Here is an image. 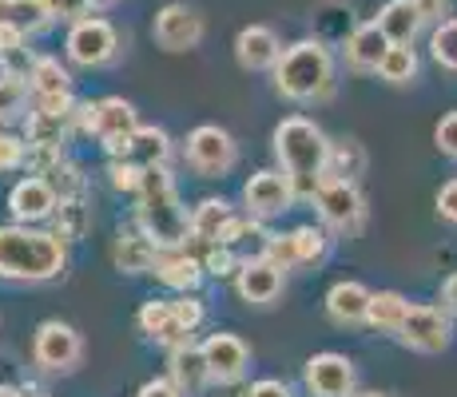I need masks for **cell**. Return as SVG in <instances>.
I'll return each mask as SVG.
<instances>
[{
    "label": "cell",
    "instance_id": "28",
    "mask_svg": "<svg viewBox=\"0 0 457 397\" xmlns=\"http://www.w3.org/2000/svg\"><path fill=\"white\" fill-rule=\"evenodd\" d=\"M406 314H410L406 294H398V290H378L370 302V314H366V326H374V330H382V334H398Z\"/></svg>",
    "mask_w": 457,
    "mask_h": 397
},
{
    "label": "cell",
    "instance_id": "10",
    "mask_svg": "<svg viewBox=\"0 0 457 397\" xmlns=\"http://www.w3.org/2000/svg\"><path fill=\"white\" fill-rule=\"evenodd\" d=\"M450 334H453L450 314H442L437 306H410L398 338H402V346L418 350V354H442L450 346Z\"/></svg>",
    "mask_w": 457,
    "mask_h": 397
},
{
    "label": "cell",
    "instance_id": "17",
    "mask_svg": "<svg viewBox=\"0 0 457 397\" xmlns=\"http://www.w3.org/2000/svg\"><path fill=\"white\" fill-rule=\"evenodd\" d=\"M283 275H287L283 267H275L270 259H262V254H259V259L243 262V270L235 275V286H239L243 302L267 306V302H275V298L283 294Z\"/></svg>",
    "mask_w": 457,
    "mask_h": 397
},
{
    "label": "cell",
    "instance_id": "16",
    "mask_svg": "<svg viewBox=\"0 0 457 397\" xmlns=\"http://www.w3.org/2000/svg\"><path fill=\"white\" fill-rule=\"evenodd\" d=\"M112 159H124V163L139 167V171H152V167H167V155H171V139H167L163 128H136L120 147L108 152Z\"/></svg>",
    "mask_w": 457,
    "mask_h": 397
},
{
    "label": "cell",
    "instance_id": "9",
    "mask_svg": "<svg viewBox=\"0 0 457 397\" xmlns=\"http://www.w3.org/2000/svg\"><path fill=\"white\" fill-rule=\"evenodd\" d=\"M116 52H120V37H116V29H112V21H104V16L76 21L72 32H68V60L80 68L108 64Z\"/></svg>",
    "mask_w": 457,
    "mask_h": 397
},
{
    "label": "cell",
    "instance_id": "13",
    "mask_svg": "<svg viewBox=\"0 0 457 397\" xmlns=\"http://www.w3.org/2000/svg\"><path fill=\"white\" fill-rule=\"evenodd\" d=\"M56 207H60V195L44 175H29V179H21L8 191V211H12V219L24 227H37L44 219H52Z\"/></svg>",
    "mask_w": 457,
    "mask_h": 397
},
{
    "label": "cell",
    "instance_id": "21",
    "mask_svg": "<svg viewBox=\"0 0 457 397\" xmlns=\"http://www.w3.org/2000/svg\"><path fill=\"white\" fill-rule=\"evenodd\" d=\"M370 302H374V294L354 278L334 282L327 290V314H330V322H338V326H362L366 314H370Z\"/></svg>",
    "mask_w": 457,
    "mask_h": 397
},
{
    "label": "cell",
    "instance_id": "25",
    "mask_svg": "<svg viewBox=\"0 0 457 397\" xmlns=\"http://www.w3.org/2000/svg\"><path fill=\"white\" fill-rule=\"evenodd\" d=\"M421 12L414 0H386L382 12H378V29L386 32L390 44H414V37L421 32Z\"/></svg>",
    "mask_w": 457,
    "mask_h": 397
},
{
    "label": "cell",
    "instance_id": "4",
    "mask_svg": "<svg viewBox=\"0 0 457 397\" xmlns=\"http://www.w3.org/2000/svg\"><path fill=\"white\" fill-rule=\"evenodd\" d=\"M275 87L283 100L306 103V100H327L334 92V60L322 40H298L283 52L275 64Z\"/></svg>",
    "mask_w": 457,
    "mask_h": 397
},
{
    "label": "cell",
    "instance_id": "45",
    "mask_svg": "<svg viewBox=\"0 0 457 397\" xmlns=\"http://www.w3.org/2000/svg\"><path fill=\"white\" fill-rule=\"evenodd\" d=\"M437 215L457 227V179H450L442 191H437Z\"/></svg>",
    "mask_w": 457,
    "mask_h": 397
},
{
    "label": "cell",
    "instance_id": "8",
    "mask_svg": "<svg viewBox=\"0 0 457 397\" xmlns=\"http://www.w3.org/2000/svg\"><path fill=\"white\" fill-rule=\"evenodd\" d=\"M80 354H84V338L68 322H56V318H52V322L37 326L32 358H37L40 369H48V374H68V369H76Z\"/></svg>",
    "mask_w": 457,
    "mask_h": 397
},
{
    "label": "cell",
    "instance_id": "1",
    "mask_svg": "<svg viewBox=\"0 0 457 397\" xmlns=\"http://www.w3.org/2000/svg\"><path fill=\"white\" fill-rule=\"evenodd\" d=\"M68 267V246L60 235L37 227H0V278L12 282H52Z\"/></svg>",
    "mask_w": 457,
    "mask_h": 397
},
{
    "label": "cell",
    "instance_id": "15",
    "mask_svg": "<svg viewBox=\"0 0 457 397\" xmlns=\"http://www.w3.org/2000/svg\"><path fill=\"white\" fill-rule=\"evenodd\" d=\"M204 358L211 366V377H215L219 385H231V382H243V374H247L251 366V350L247 342L239 338V334H211L204 342Z\"/></svg>",
    "mask_w": 457,
    "mask_h": 397
},
{
    "label": "cell",
    "instance_id": "43",
    "mask_svg": "<svg viewBox=\"0 0 457 397\" xmlns=\"http://www.w3.org/2000/svg\"><path fill=\"white\" fill-rule=\"evenodd\" d=\"M24 159H29V147H24V139H16L12 131L0 128V171H16Z\"/></svg>",
    "mask_w": 457,
    "mask_h": 397
},
{
    "label": "cell",
    "instance_id": "18",
    "mask_svg": "<svg viewBox=\"0 0 457 397\" xmlns=\"http://www.w3.org/2000/svg\"><path fill=\"white\" fill-rule=\"evenodd\" d=\"M235 60H239L247 72H267V68H275L278 60H283V44H278L275 29H267V24L243 29L239 37H235Z\"/></svg>",
    "mask_w": 457,
    "mask_h": 397
},
{
    "label": "cell",
    "instance_id": "39",
    "mask_svg": "<svg viewBox=\"0 0 457 397\" xmlns=\"http://www.w3.org/2000/svg\"><path fill=\"white\" fill-rule=\"evenodd\" d=\"M52 187H56V195L60 199H80V187H84V179H80V171H76L72 163H68V159H60L56 167H52Z\"/></svg>",
    "mask_w": 457,
    "mask_h": 397
},
{
    "label": "cell",
    "instance_id": "50",
    "mask_svg": "<svg viewBox=\"0 0 457 397\" xmlns=\"http://www.w3.org/2000/svg\"><path fill=\"white\" fill-rule=\"evenodd\" d=\"M442 302H445V310L457 314V275L453 278H445V286H442Z\"/></svg>",
    "mask_w": 457,
    "mask_h": 397
},
{
    "label": "cell",
    "instance_id": "5",
    "mask_svg": "<svg viewBox=\"0 0 457 397\" xmlns=\"http://www.w3.org/2000/svg\"><path fill=\"white\" fill-rule=\"evenodd\" d=\"M314 207H319L322 223L330 227V231L338 235H358L366 223V199L362 191L354 187L350 179H338V175H327V179L319 183V191H314Z\"/></svg>",
    "mask_w": 457,
    "mask_h": 397
},
{
    "label": "cell",
    "instance_id": "37",
    "mask_svg": "<svg viewBox=\"0 0 457 397\" xmlns=\"http://www.w3.org/2000/svg\"><path fill=\"white\" fill-rule=\"evenodd\" d=\"M48 4V12H52V21H87L92 12H100V8H108L112 0H44Z\"/></svg>",
    "mask_w": 457,
    "mask_h": 397
},
{
    "label": "cell",
    "instance_id": "19",
    "mask_svg": "<svg viewBox=\"0 0 457 397\" xmlns=\"http://www.w3.org/2000/svg\"><path fill=\"white\" fill-rule=\"evenodd\" d=\"M160 254H163L160 243H155V238H147L144 231H136V227L120 231L116 243H112V262H116L124 275H144V270H155Z\"/></svg>",
    "mask_w": 457,
    "mask_h": 397
},
{
    "label": "cell",
    "instance_id": "48",
    "mask_svg": "<svg viewBox=\"0 0 457 397\" xmlns=\"http://www.w3.org/2000/svg\"><path fill=\"white\" fill-rule=\"evenodd\" d=\"M414 4H418L421 21H437V24H442V16H445V4H450V0H414Z\"/></svg>",
    "mask_w": 457,
    "mask_h": 397
},
{
    "label": "cell",
    "instance_id": "49",
    "mask_svg": "<svg viewBox=\"0 0 457 397\" xmlns=\"http://www.w3.org/2000/svg\"><path fill=\"white\" fill-rule=\"evenodd\" d=\"M24 32H16V29H0V56H4V52H12V48H24Z\"/></svg>",
    "mask_w": 457,
    "mask_h": 397
},
{
    "label": "cell",
    "instance_id": "7",
    "mask_svg": "<svg viewBox=\"0 0 457 397\" xmlns=\"http://www.w3.org/2000/svg\"><path fill=\"white\" fill-rule=\"evenodd\" d=\"M183 155H187V163L195 167L204 179H219V175H227L235 167V159H239V147H235L231 131L215 128V123H204V128H195L187 136V147H183Z\"/></svg>",
    "mask_w": 457,
    "mask_h": 397
},
{
    "label": "cell",
    "instance_id": "30",
    "mask_svg": "<svg viewBox=\"0 0 457 397\" xmlns=\"http://www.w3.org/2000/svg\"><path fill=\"white\" fill-rule=\"evenodd\" d=\"M327 175H338V179L358 183V175H366V147L358 139H342V144H330V167Z\"/></svg>",
    "mask_w": 457,
    "mask_h": 397
},
{
    "label": "cell",
    "instance_id": "52",
    "mask_svg": "<svg viewBox=\"0 0 457 397\" xmlns=\"http://www.w3.org/2000/svg\"><path fill=\"white\" fill-rule=\"evenodd\" d=\"M0 397H29V393L16 390V385H0Z\"/></svg>",
    "mask_w": 457,
    "mask_h": 397
},
{
    "label": "cell",
    "instance_id": "12",
    "mask_svg": "<svg viewBox=\"0 0 457 397\" xmlns=\"http://www.w3.org/2000/svg\"><path fill=\"white\" fill-rule=\"evenodd\" d=\"M311 397H354V361L346 354H314L303 369Z\"/></svg>",
    "mask_w": 457,
    "mask_h": 397
},
{
    "label": "cell",
    "instance_id": "41",
    "mask_svg": "<svg viewBox=\"0 0 457 397\" xmlns=\"http://www.w3.org/2000/svg\"><path fill=\"white\" fill-rule=\"evenodd\" d=\"M108 175H112V187L128 191V195H139V187H144V171H139V167H131V163H124V159H112Z\"/></svg>",
    "mask_w": 457,
    "mask_h": 397
},
{
    "label": "cell",
    "instance_id": "33",
    "mask_svg": "<svg viewBox=\"0 0 457 397\" xmlns=\"http://www.w3.org/2000/svg\"><path fill=\"white\" fill-rule=\"evenodd\" d=\"M29 87L32 95H56V92H68V72L60 60L52 56H37V64H32L29 72Z\"/></svg>",
    "mask_w": 457,
    "mask_h": 397
},
{
    "label": "cell",
    "instance_id": "38",
    "mask_svg": "<svg viewBox=\"0 0 457 397\" xmlns=\"http://www.w3.org/2000/svg\"><path fill=\"white\" fill-rule=\"evenodd\" d=\"M204 270H207L211 278H231V275H239V270H243V262L235 259L231 246L211 243V251L204 254Z\"/></svg>",
    "mask_w": 457,
    "mask_h": 397
},
{
    "label": "cell",
    "instance_id": "22",
    "mask_svg": "<svg viewBox=\"0 0 457 397\" xmlns=\"http://www.w3.org/2000/svg\"><path fill=\"white\" fill-rule=\"evenodd\" d=\"M167 377H171L183 393H199V390H207V382H215L207 358H204V346H195V342H187V346H179V350H167Z\"/></svg>",
    "mask_w": 457,
    "mask_h": 397
},
{
    "label": "cell",
    "instance_id": "31",
    "mask_svg": "<svg viewBox=\"0 0 457 397\" xmlns=\"http://www.w3.org/2000/svg\"><path fill=\"white\" fill-rule=\"evenodd\" d=\"M378 76L386 79V84H414L418 76V52L410 48V44H390V52H386V60L378 64Z\"/></svg>",
    "mask_w": 457,
    "mask_h": 397
},
{
    "label": "cell",
    "instance_id": "23",
    "mask_svg": "<svg viewBox=\"0 0 457 397\" xmlns=\"http://www.w3.org/2000/svg\"><path fill=\"white\" fill-rule=\"evenodd\" d=\"M386 52H390V40H386V32L378 29V21L358 24V29L346 37V64L354 68V72H378Z\"/></svg>",
    "mask_w": 457,
    "mask_h": 397
},
{
    "label": "cell",
    "instance_id": "44",
    "mask_svg": "<svg viewBox=\"0 0 457 397\" xmlns=\"http://www.w3.org/2000/svg\"><path fill=\"white\" fill-rule=\"evenodd\" d=\"M434 144L442 155L457 159V112H450V116H442V123L434 128Z\"/></svg>",
    "mask_w": 457,
    "mask_h": 397
},
{
    "label": "cell",
    "instance_id": "3",
    "mask_svg": "<svg viewBox=\"0 0 457 397\" xmlns=\"http://www.w3.org/2000/svg\"><path fill=\"white\" fill-rule=\"evenodd\" d=\"M136 199H139V207H136L139 231H144L147 238H155L160 251H179V246H187L191 215H187V207L179 203V191H175L167 167H152V171H144V187H139Z\"/></svg>",
    "mask_w": 457,
    "mask_h": 397
},
{
    "label": "cell",
    "instance_id": "11",
    "mask_svg": "<svg viewBox=\"0 0 457 397\" xmlns=\"http://www.w3.org/2000/svg\"><path fill=\"white\" fill-rule=\"evenodd\" d=\"M295 183L283 171H254L243 187V203H247L251 219H275L295 207Z\"/></svg>",
    "mask_w": 457,
    "mask_h": 397
},
{
    "label": "cell",
    "instance_id": "32",
    "mask_svg": "<svg viewBox=\"0 0 457 397\" xmlns=\"http://www.w3.org/2000/svg\"><path fill=\"white\" fill-rule=\"evenodd\" d=\"M29 92L32 87L24 84V76H8L0 72V128L4 123H16L29 108Z\"/></svg>",
    "mask_w": 457,
    "mask_h": 397
},
{
    "label": "cell",
    "instance_id": "20",
    "mask_svg": "<svg viewBox=\"0 0 457 397\" xmlns=\"http://www.w3.org/2000/svg\"><path fill=\"white\" fill-rule=\"evenodd\" d=\"M139 330H144L147 338H155L160 346H167V350H179V346L191 342V330L179 326L171 302H163V298H152V302L139 306Z\"/></svg>",
    "mask_w": 457,
    "mask_h": 397
},
{
    "label": "cell",
    "instance_id": "40",
    "mask_svg": "<svg viewBox=\"0 0 457 397\" xmlns=\"http://www.w3.org/2000/svg\"><path fill=\"white\" fill-rule=\"evenodd\" d=\"M262 259H270L275 267H283V270L298 267V246H295V235H270V243H267V251H262Z\"/></svg>",
    "mask_w": 457,
    "mask_h": 397
},
{
    "label": "cell",
    "instance_id": "42",
    "mask_svg": "<svg viewBox=\"0 0 457 397\" xmlns=\"http://www.w3.org/2000/svg\"><path fill=\"white\" fill-rule=\"evenodd\" d=\"M171 310H175V318H179V326H187L191 334L204 326V318H207V310H204V302H199L195 294H179L171 302Z\"/></svg>",
    "mask_w": 457,
    "mask_h": 397
},
{
    "label": "cell",
    "instance_id": "47",
    "mask_svg": "<svg viewBox=\"0 0 457 397\" xmlns=\"http://www.w3.org/2000/svg\"><path fill=\"white\" fill-rule=\"evenodd\" d=\"M251 397H291V390H287V382H278V377H262V382L251 385Z\"/></svg>",
    "mask_w": 457,
    "mask_h": 397
},
{
    "label": "cell",
    "instance_id": "51",
    "mask_svg": "<svg viewBox=\"0 0 457 397\" xmlns=\"http://www.w3.org/2000/svg\"><path fill=\"white\" fill-rule=\"evenodd\" d=\"M223 397H251V385H243V382H231L227 385V393Z\"/></svg>",
    "mask_w": 457,
    "mask_h": 397
},
{
    "label": "cell",
    "instance_id": "35",
    "mask_svg": "<svg viewBox=\"0 0 457 397\" xmlns=\"http://www.w3.org/2000/svg\"><path fill=\"white\" fill-rule=\"evenodd\" d=\"M295 235V246H298V267H314V262L327 259L330 251V235L322 227H298Z\"/></svg>",
    "mask_w": 457,
    "mask_h": 397
},
{
    "label": "cell",
    "instance_id": "26",
    "mask_svg": "<svg viewBox=\"0 0 457 397\" xmlns=\"http://www.w3.org/2000/svg\"><path fill=\"white\" fill-rule=\"evenodd\" d=\"M52 24V12L44 0H0V29H16L24 37L44 32Z\"/></svg>",
    "mask_w": 457,
    "mask_h": 397
},
{
    "label": "cell",
    "instance_id": "34",
    "mask_svg": "<svg viewBox=\"0 0 457 397\" xmlns=\"http://www.w3.org/2000/svg\"><path fill=\"white\" fill-rule=\"evenodd\" d=\"M56 231L52 235H60L64 243H72V238H84L87 231V207L80 199H60V207H56Z\"/></svg>",
    "mask_w": 457,
    "mask_h": 397
},
{
    "label": "cell",
    "instance_id": "29",
    "mask_svg": "<svg viewBox=\"0 0 457 397\" xmlns=\"http://www.w3.org/2000/svg\"><path fill=\"white\" fill-rule=\"evenodd\" d=\"M76 116H52V112H29V147H60L64 131L72 128Z\"/></svg>",
    "mask_w": 457,
    "mask_h": 397
},
{
    "label": "cell",
    "instance_id": "14",
    "mask_svg": "<svg viewBox=\"0 0 457 397\" xmlns=\"http://www.w3.org/2000/svg\"><path fill=\"white\" fill-rule=\"evenodd\" d=\"M204 40V21L187 4H163L155 12V44L163 52H187Z\"/></svg>",
    "mask_w": 457,
    "mask_h": 397
},
{
    "label": "cell",
    "instance_id": "6",
    "mask_svg": "<svg viewBox=\"0 0 457 397\" xmlns=\"http://www.w3.org/2000/svg\"><path fill=\"white\" fill-rule=\"evenodd\" d=\"M76 123H80L84 131H92V136L112 152V147H120L131 131L139 128V116H136V108H131L128 100L108 95V100L80 103V108H76Z\"/></svg>",
    "mask_w": 457,
    "mask_h": 397
},
{
    "label": "cell",
    "instance_id": "24",
    "mask_svg": "<svg viewBox=\"0 0 457 397\" xmlns=\"http://www.w3.org/2000/svg\"><path fill=\"white\" fill-rule=\"evenodd\" d=\"M204 259H195V254H187L179 246V251H163L160 262H155V278L163 282V286L179 290V294H191V290L204 282Z\"/></svg>",
    "mask_w": 457,
    "mask_h": 397
},
{
    "label": "cell",
    "instance_id": "2",
    "mask_svg": "<svg viewBox=\"0 0 457 397\" xmlns=\"http://www.w3.org/2000/svg\"><path fill=\"white\" fill-rule=\"evenodd\" d=\"M275 155L283 175L295 183V195L314 199V191L327 179V167H330V139L322 136L319 123L303 116L283 120L275 128Z\"/></svg>",
    "mask_w": 457,
    "mask_h": 397
},
{
    "label": "cell",
    "instance_id": "46",
    "mask_svg": "<svg viewBox=\"0 0 457 397\" xmlns=\"http://www.w3.org/2000/svg\"><path fill=\"white\" fill-rule=\"evenodd\" d=\"M139 397H183V390L171 382V377H155V382H144Z\"/></svg>",
    "mask_w": 457,
    "mask_h": 397
},
{
    "label": "cell",
    "instance_id": "27",
    "mask_svg": "<svg viewBox=\"0 0 457 397\" xmlns=\"http://www.w3.org/2000/svg\"><path fill=\"white\" fill-rule=\"evenodd\" d=\"M235 219L231 203L227 199H204L195 211H191V238H199V243H219V235H223V227Z\"/></svg>",
    "mask_w": 457,
    "mask_h": 397
},
{
    "label": "cell",
    "instance_id": "36",
    "mask_svg": "<svg viewBox=\"0 0 457 397\" xmlns=\"http://www.w3.org/2000/svg\"><path fill=\"white\" fill-rule=\"evenodd\" d=\"M429 52H434V60L445 68V72H457V16L453 21H442L434 29V37H429Z\"/></svg>",
    "mask_w": 457,
    "mask_h": 397
},
{
    "label": "cell",
    "instance_id": "53",
    "mask_svg": "<svg viewBox=\"0 0 457 397\" xmlns=\"http://www.w3.org/2000/svg\"><path fill=\"white\" fill-rule=\"evenodd\" d=\"M354 397H386V393H378V390H370V393H354Z\"/></svg>",
    "mask_w": 457,
    "mask_h": 397
}]
</instances>
